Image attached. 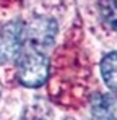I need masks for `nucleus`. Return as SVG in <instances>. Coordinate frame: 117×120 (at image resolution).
I'll return each instance as SVG.
<instances>
[{
	"mask_svg": "<svg viewBox=\"0 0 117 120\" xmlns=\"http://www.w3.org/2000/svg\"><path fill=\"white\" fill-rule=\"evenodd\" d=\"M24 24L21 21H10L0 28V62L10 63L18 60L23 52Z\"/></svg>",
	"mask_w": 117,
	"mask_h": 120,
	"instance_id": "f03ea898",
	"label": "nucleus"
},
{
	"mask_svg": "<svg viewBox=\"0 0 117 120\" xmlns=\"http://www.w3.org/2000/svg\"><path fill=\"white\" fill-rule=\"evenodd\" d=\"M91 114L94 120H117V94H101L98 96Z\"/></svg>",
	"mask_w": 117,
	"mask_h": 120,
	"instance_id": "20e7f679",
	"label": "nucleus"
},
{
	"mask_svg": "<svg viewBox=\"0 0 117 120\" xmlns=\"http://www.w3.org/2000/svg\"><path fill=\"white\" fill-rule=\"evenodd\" d=\"M57 34V23L47 16H36L24 26V36L29 39L33 47H47L51 45Z\"/></svg>",
	"mask_w": 117,
	"mask_h": 120,
	"instance_id": "7ed1b4c3",
	"label": "nucleus"
},
{
	"mask_svg": "<svg viewBox=\"0 0 117 120\" xmlns=\"http://www.w3.org/2000/svg\"><path fill=\"white\" fill-rule=\"evenodd\" d=\"M101 15L104 21L117 31V0H102L101 2Z\"/></svg>",
	"mask_w": 117,
	"mask_h": 120,
	"instance_id": "423d86ee",
	"label": "nucleus"
},
{
	"mask_svg": "<svg viewBox=\"0 0 117 120\" xmlns=\"http://www.w3.org/2000/svg\"><path fill=\"white\" fill-rule=\"evenodd\" d=\"M49 76V60L38 47H29L18 57V80L28 88L42 86Z\"/></svg>",
	"mask_w": 117,
	"mask_h": 120,
	"instance_id": "f257e3e1",
	"label": "nucleus"
},
{
	"mask_svg": "<svg viewBox=\"0 0 117 120\" xmlns=\"http://www.w3.org/2000/svg\"><path fill=\"white\" fill-rule=\"evenodd\" d=\"M101 73L106 86L117 93V50L107 54L101 62Z\"/></svg>",
	"mask_w": 117,
	"mask_h": 120,
	"instance_id": "39448f33",
	"label": "nucleus"
}]
</instances>
